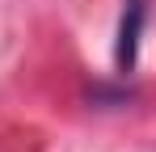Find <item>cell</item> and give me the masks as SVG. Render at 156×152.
<instances>
[{
  "label": "cell",
  "mask_w": 156,
  "mask_h": 152,
  "mask_svg": "<svg viewBox=\"0 0 156 152\" xmlns=\"http://www.w3.org/2000/svg\"><path fill=\"white\" fill-rule=\"evenodd\" d=\"M144 0H127L122 9V25H118V47H114V63L118 72L135 68V55H139V34H144Z\"/></svg>",
  "instance_id": "obj_1"
}]
</instances>
